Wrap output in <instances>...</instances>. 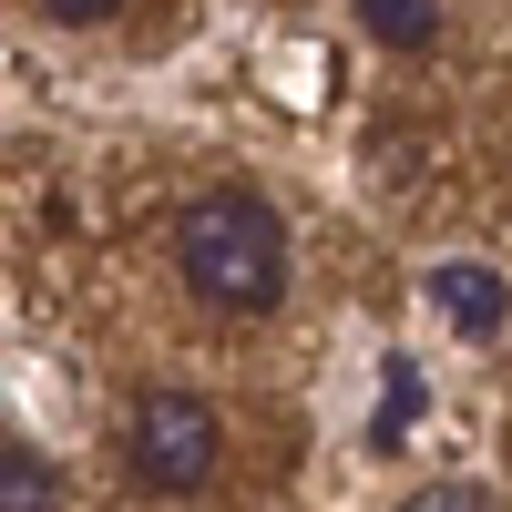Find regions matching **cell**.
<instances>
[{"label":"cell","instance_id":"1","mask_svg":"<svg viewBox=\"0 0 512 512\" xmlns=\"http://www.w3.org/2000/svg\"><path fill=\"white\" fill-rule=\"evenodd\" d=\"M175 267H185V287L216 318H267L287 297V226H277V205L246 195V185L195 195L175 216Z\"/></svg>","mask_w":512,"mask_h":512},{"label":"cell","instance_id":"2","mask_svg":"<svg viewBox=\"0 0 512 512\" xmlns=\"http://www.w3.org/2000/svg\"><path fill=\"white\" fill-rule=\"evenodd\" d=\"M123 472H134V492H164L185 502L226 472V420L205 390H144L134 420H123Z\"/></svg>","mask_w":512,"mask_h":512},{"label":"cell","instance_id":"3","mask_svg":"<svg viewBox=\"0 0 512 512\" xmlns=\"http://www.w3.org/2000/svg\"><path fill=\"white\" fill-rule=\"evenodd\" d=\"M431 308H441L461 338H502V318H512V287H502L492 267H431Z\"/></svg>","mask_w":512,"mask_h":512},{"label":"cell","instance_id":"4","mask_svg":"<svg viewBox=\"0 0 512 512\" xmlns=\"http://www.w3.org/2000/svg\"><path fill=\"white\" fill-rule=\"evenodd\" d=\"M0 512H62V472L31 441H0Z\"/></svg>","mask_w":512,"mask_h":512},{"label":"cell","instance_id":"5","mask_svg":"<svg viewBox=\"0 0 512 512\" xmlns=\"http://www.w3.org/2000/svg\"><path fill=\"white\" fill-rule=\"evenodd\" d=\"M359 31L390 52H431L441 41V0H359Z\"/></svg>","mask_w":512,"mask_h":512},{"label":"cell","instance_id":"6","mask_svg":"<svg viewBox=\"0 0 512 512\" xmlns=\"http://www.w3.org/2000/svg\"><path fill=\"white\" fill-rule=\"evenodd\" d=\"M420 420V359H390L379 369V410H369V451H400Z\"/></svg>","mask_w":512,"mask_h":512},{"label":"cell","instance_id":"7","mask_svg":"<svg viewBox=\"0 0 512 512\" xmlns=\"http://www.w3.org/2000/svg\"><path fill=\"white\" fill-rule=\"evenodd\" d=\"M400 512H492V492H482V482H420Z\"/></svg>","mask_w":512,"mask_h":512},{"label":"cell","instance_id":"8","mask_svg":"<svg viewBox=\"0 0 512 512\" xmlns=\"http://www.w3.org/2000/svg\"><path fill=\"white\" fill-rule=\"evenodd\" d=\"M41 11H52V21H72V31H103L123 0H41Z\"/></svg>","mask_w":512,"mask_h":512}]
</instances>
